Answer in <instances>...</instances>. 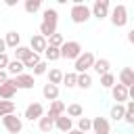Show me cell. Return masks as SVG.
I'll return each instance as SVG.
<instances>
[{
    "mask_svg": "<svg viewBox=\"0 0 134 134\" xmlns=\"http://www.w3.org/2000/svg\"><path fill=\"white\" fill-rule=\"evenodd\" d=\"M126 124L134 126V100H128L126 103V117H124Z\"/></svg>",
    "mask_w": 134,
    "mask_h": 134,
    "instance_id": "d6a6232c",
    "label": "cell"
},
{
    "mask_svg": "<svg viewBox=\"0 0 134 134\" xmlns=\"http://www.w3.org/2000/svg\"><path fill=\"white\" fill-rule=\"evenodd\" d=\"M67 134H84V132H80V130H71V132H67Z\"/></svg>",
    "mask_w": 134,
    "mask_h": 134,
    "instance_id": "b9f144b4",
    "label": "cell"
},
{
    "mask_svg": "<svg viewBox=\"0 0 134 134\" xmlns=\"http://www.w3.org/2000/svg\"><path fill=\"white\" fill-rule=\"evenodd\" d=\"M90 86H92V75L90 73H77V88L88 90Z\"/></svg>",
    "mask_w": 134,
    "mask_h": 134,
    "instance_id": "484cf974",
    "label": "cell"
},
{
    "mask_svg": "<svg viewBox=\"0 0 134 134\" xmlns=\"http://www.w3.org/2000/svg\"><path fill=\"white\" fill-rule=\"evenodd\" d=\"M67 115L69 117H84V109H82V105H77V103H71V105H67Z\"/></svg>",
    "mask_w": 134,
    "mask_h": 134,
    "instance_id": "4316f807",
    "label": "cell"
},
{
    "mask_svg": "<svg viewBox=\"0 0 134 134\" xmlns=\"http://www.w3.org/2000/svg\"><path fill=\"white\" fill-rule=\"evenodd\" d=\"M77 130L84 132V134H86L88 130H92V119H90V117H80V119H77Z\"/></svg>",
    "mask_w": 134,
    "mask_h": 134,
    "instance_id": "e575fe53",
    "label": "cell"
},
{
    "mask_svg": "<svg viewBox=\"0 0 134 134\" xmlns=\"http://www.w3.org/2000/svg\"><path fill=\"white\" fill-rule=\"evenodd\" d=\"M126 38H128V42H130V44L134 46V27H132V29H130V31L126 34Z\"/></svg>",
    "mask_w": 134,
    "mask_h": 134,
    "instance_id": "ab89813d",
    "label": "cell"
},
{
    "mask_svg": "<svg viewBox=\"0 0 134 134\" xmlns=\"http://www.w3.org/2000/svg\"><path fill=\"white\" fill-rule=\"evenodd\" d=\"M8 63H10L8 54H6V52H4V54H0V69H6V67H8Z\"/></svg>",
    "mask_w": 134,
    "mask_h": 134,
    "instance_id": "8d00e7d4",
    "label": "cell"
},
{
    "mask_svg": "<svg viewBox=\"0 0 134 134\" xmlns=\"http://www.w3.org/2000/svg\"><path fill=\"white\" fill-rule=\"evenodd\" d=\"M46 113H44V107H42V103H29L27 107H25V113H23V117L25 119H29V121H40L42 117H44Z\"/></svg>",
    "mask_w": 134,
    "mask_h": 134,
    "instance_id": "ba28073f",
    "label": "cell"
},
{
    "mask_svg": "<svg viewBox=\"0 0 134 134\" xmlns=\"http://www.w3.org/2000/svg\"><path fill=\"white\" fill-rule=\"evenodd\" d=\"M63 84H65L67 88H75V86H77V73H75V71L65 73V75H63Z\"/></svg>",
    "mask_w": 134,
    "mask_h": 134,
    "instance_id": "1f68e13d",
    "label": "cell"
},
{
    "mask_svg": "<svg viewBox=\"0 0 134 134\" xmlns=\"http://www.w3.org/2000/svg\"><path fill=\"white\" fill-rule=\"evenodd\" d=\"M42 96L46 98V100H59V86H54V84H44V88H42Z\"/></svg>",
    "mask_w": 134,
    "mask_h": 134,
    "instance_id": "ac0fdd59",
    "label": "cell"
},
{
    "mask_svg": "<svg viewBox=\"0 0 134 134\" xmlns=\"http://www.w3.org/2000/svg\"><path fill=\"white\" fill-rule=\"evenodd\" d=\"M6 71H8V75L19 77V75H23V73H25V65H23V61L10 59V63H8V67H6Z\"/></svg>",
    "mask_w": 134,
    "mask_h": 134,
    "instance_id": "2e32d148",
    "label": "cell"
},
{
    "mask_svg": "<svg viewBox=\"0 0 134 134\" xmlns=\"http://www.w3.org/2000/svg\"><path fill=\"white\" fill-rule=\"evenodd\" d=\"M4 40H6V46H8V48L21 46V44H19V42H21V34H17V31H8V34L4 36Z\"/></svg>",
    "mask_w": 134,
    "mask_h": 134,
    "instance_id": "603a6c76",
    "label": "cell"
},
{
    "mask_svg": "<svg viewBox=\"0 0 134 134\" xmlns=\"http://www.w3.org/2000/svg\"><path fill=\"white\" fill-rule=\"evenodd\" d=\"M132 21H134V17H132Z\"/></svg>",
    "mask_w": 134,
    "mask_h": 134,
    "instance_id": "ee69618b",
    "label": "cell"
},
{
    "mask_svg": "<svg viewBox=\"0 0 134 134\" xmlns=\"http://www.w3.org/2000/svg\"><path fill=\"white\" fill-rule=\"evenodd\" d=\"M15 84H17V88H21V90H31L34 84H36V77H34V73H23V75L15 77Z\"/></svg>",
    "mask_w": 134,
    "mask_h": 134,
    "instance_id": "5bb4252c",
    "label": "cell"
},
{
    "mask_svg": "<svg viewBox=\"0 0 134 134\" xmlns=\"http://www.w3.org/2000/svg\"><path fill=\"white\" fill-rule=\"evenodd\" d=\"M31 52H34V50H31L29 46H17V48H15V59H17V61H25Z\"/></svg>",
    "mask_w": 134,
    "mask_h": 134,
    "instance_id": "83f0119b",
    "label": "cell"
},
{
    "mask_svg": "<svg viewBox=\"0 0 134 134\" xmlns=\"http://www.w3.org/2000/svg\"><path fill=\"white\" fill-rule=\"evenodd\" d=\"M65 113H67V105H65L63 100H52L50 107H48V111H46V115L52 117V119H57V117H61V115H65Z\"/></svg>",
    "mask_w": 134,
    "mask_h": 134,
    "instance_id": "4fadbf2b",
    "label": "cell"
},
{
    "mask_svg": "<svg viewBox=\"0 0 134 134\" xmlns=\"http://www.w3.org/2000/svg\"><path fill=\"white\" fill-rule=\"evenodd\" d=\"M23 8H25V13H29V15H36V13L42 8V0H25Z\"/></svg>",
    "mask_w": 134,
    "mask_h": 134,
    "instance_id": "d4e9b609",
    "label": "cell"
},
{
    "mask_svg": "<svg viewBox=\"0 0 134 134\" xmlns=\"http://www.w3.org/2000/svg\"><path fill=\"white\" fill-rule=\"evenodd\" d=\"M57 23H59V13L57 8H44L42 10V23H40V36H44L46 40L57 34Z\"/></svg>",
    "mask_w": 134,
    "mask_h": 134,
    "instance_id": "6da1fadb",
    "label": "cell"
},
{
    "mask_svg": "<svg viewBox=\"0 0 134 134\" xmlns=\"http://www.w3.org/2000/svg\"><path fill=\"white\" fill-rule=\"evenodd\" d=\"M109 19H111L113 27H126V23H128V19H130L126 4H115V6L111 8V13H109Z\"/></svg>",
    "mask_w": 134,
    "mask_h": 134,
    "instance_id": "3957f363",
    "label": "cell"
},
{
    "mask_svg": "<svg viewBox=\"0 0 134 134\" xmlns=\"http://www.w3.org/2000/svg\"><path fill=\"white\" fill-rule=\"evenodd\" d=\"M46 46H48V40H46L44 36H40V34H34V36H31V40H29V48H31L34 52L44 54Z\"/></svg>",
    "mask_w": 134,
    "mask_h": 134,
    "instance_id": "8fae6325",
    "label": "cell"
},
{
    "mask_svg": "<svg viewBox=\"0 0 134 134\" xmlns=\"http://www.w3.org/2000/svg\"><path fill=\"white\" fill-rule=\"evenodd\" d=\"M65 42H67V40H65V38H63V34H59V31H57V34H52V36L48 38V44H50V46H54V48H61Z\"/></svg>",
    "mask_w": 134,
    "mask_h": 134,
    "instance_id": "836d02e7",
    "label": "cell"
},
{
    "mask_svg": "<svg viewBox=\"0 0 134 134\" xmlns=\"http://www.w3.org/2000/svg\"><path fill=\"white\" fill-rule=\"evenodd\" d=\"M69 17H71V21H73V23L82 25V23H86V21H88V19L92 17V10H90V6H88V4H84V2L75 0V2L71 4Z\"/></svg>",
    "mask_w": 134,
    "mask_h": 134,
    "instance_id": "7a4b0ae2",
    "label": "cell"
},
{
    "mask_svg": "<svg viewBox=\"0 0 134 134\" xmlns=\"http://www.w3.org/2000/svg\"><path fill=\"white\" fill-rule=\"evenodd\" d=\"M6 82H8V71L6 69H0V86L6 84Z\"/></svg>",
    "mask_w": 134,
    "mask_h": 134,
    "instance_id": "74e56055",
    "label": "cell"
},
{
    "mask_svg": "<svg viewBox=\"0 0 134 134\" xmlns=\"http://www.w3.org/2000/svg\"><path fill=\"white\" fill-rule=\"evenodd\" d=\"M119 84H124L126 88H132L134 86V69L132 67H124L119 71Z\"/></svg>",
    "mask_w": 134,
    "mask_h": 134,
    "instance_id": "e0dca14e",
    "label": "cell"
},
{
    "mask_svg": "<svg viewBox=\"0 0 134 134\" xmlns=\"http://www.w3.org/2000/svg\"><path fill=\"white\" fill-rule=\"evenodd\" d=\"M115 134H121V132H115Z\"/></svg>",
    "mask_w": 134,
    "mask_h": 134,
    "instance_id": "7bdbcfd3",
    "label": "cell"
},
{
    "mask_svg": "<svg viewBox=\"0 0 134 134\" xmlns=\"http://www.w3.org/2000/svg\"><path fill=\"white\" fill-rule=\"evenodd\" d=\"M92 132L94 134H111V124L107 117H94L92 119Z\"/></svg>",
    "mask_w": 134,
    "mask_h": 134,
    "instance_id": "30bf717a",
    "label": "cell"
},
{
    "mask_svg": "<svg viewBox=\"0 0 134 134\" xmlns=\"http://www.w3.org/2000/svg\"><path fill=\"white\" fill-rule=\"evenodd\" d=\"M115 84H117V80H115V75H113L111 71L105 73V75H100V86H103V88H109V90H111Z\"/></svg>",
    "mask_w": 134,
    "mask_h": 134,
    "instance_id": "f546056e",
    "label": "cell"
},
{
    "mask_svg": "<svg viewBox=\"0 0 134 134\" xmlns=\"http://www.w3.org/2000/svg\"><path fill=\"white\" fill-rule=\"evenodd\" d=\"M61 59V48H54V46H46V50H44V61L46 63H50V61H59Z\"/></svg>",
    "mask_w": 134,
    "mask_h": 134,
    "instance_id": "44dd1931",
    "label": "cell"
},
{
    "mask_svg": "<svg viewBox=\"0 0 134 134\" xmlns=\"http://www.w3.org/2000/svg\"><path fill=\"white\" fill-rule=\"evenodd\" d=\"M92 69H94L98 75H105V73H109V69H111V63H109V59H96Z\"/></svg>",
    "mask_w": 134,
    "mask_h": 134,
    "instance_id": "ffe728a7",
    "label": "cell"
},
{
    "mask_svg": "<svg viewBox=\"0 0 134 134\" xmlns=\"http://www.w3.org/2000/svg\"><path fill=\"white\" fill-rule=\"evenodd\" d=\"M54 128H57V130H61L63 134H67V132H71V130H73V121H71V117L65 113V115H61V117H57V119H54Z\"/></svg>",
    "mask_w": 134,
    "mask_h": 134,
    "instance_id": "9a60e30c",
    "label": "cell"
},
{
    "mask_svg": "<svg viewBox=\"0 0 134 134\" xmlns=\"http://www.w3.org/2000/svg\"><path fill=\"white\" fill-rule=\"evenodd\" d=\"M38 128H40L42 132H50V130L54 128V119H52V117H48V115H44V117L38 121Z\"/></svg>",
    "mask_w": 134,
    "mask_h": 134,
    "instance_id": "4dcf8cb0",
    "label": "cell"
},
{
    "mask_svg": "<svg viewBox=\"0 0 134 134\" xmlns=\"http://www.w3.org/2000/svg\"><path fill=\"white\" fill-rule=\"evenodd\" d=\"M111 96H113V100H115V103H121V105H126V100L130 98L128 88H126L124 84H115V86L111 88Z\"/></svg>",
    "mask_w": 134,
    "mask_h": 134,
    "instance_id": "7c38bea8",
    "label": "cell"
},
{
    "mask_svg": "<svg viewBox=\"0 0 134 134\" xmlns=\"http://www.w3.org/2000/svg\"><path fill=\"white\" fill-rule=\"evenodd\" d=\"M46 75H48V82H50V84H54V86H59V84L63 82V75H65V73H63L61 69H57V67H52V69H48V73H46Z\"/></svg>",
    "mask_w": 134,
    "mask_h": 134,
    "instance_id": "7402d4cb",
    "label": "cell"
},
{
    "mask_svg": "<svg viewBox=\"0 0 134 134\" xmlns=\"http://www.w3.org/2000/svg\"><path fill=\"white\" fill-rule=\"evenodd\" d=\"M82 54V44L75 42V40H69L61 46V59H69V61H75L77 57Z\"/></svg>",
    "mask_w": 134,
    "mask_h": 134,
    "instance_id": "5b68a950",
    "label": "cell"
},
{
    "mask_svg": "<svg viewBox=\"0 0 134 134\" xmlns=\"http://www.w3.org/2000/svg\"><path fill=\"white\" fill-rule=\"evenodd\" d=\"M128 94H130V98L134 100V86H132V88H128Z\"/></svg>",
    "mask_w": 134,
    "mask_h": 134,
    "instance_id": "60d3db41",
    "label": "cell"
},
{
    "mask_svg": "<svg viewBox=\"0 0 134 134\" xmlns=\"http://www.w3.org/2000/svg\"><path fill=\"white\" fill-rule=\"evenodd\" d=\"M109 117H111L113 121H121V119L126 117V105L115 103V105L111 107V111H109Z\"/></svg>",
    "mask_w": 134,
    "mask_h": 134,
    "instance_id": "d6986e66",
    "label": "cell"
},
{
    "mask_svg": "<svg viewBox=\"0 0 134 134\" xmlns=\"http://www.w3.org/2000/svg\"><path fill=\"white\" fill-rule=\"evenodd\" d=\"M17 84H15V77H8V82L6 84H2L0 86V98L2 100H13V96L17 94Z\"/></svg>",
    "mask_w": 134,
    "mask_h": 134,
    "instance_id": "9c48e42d",
    "label": "cell"
},
{
    "mask_svg": "<svg viewBox=\"0 0 134 134\" xmlns=\"http://www.w3.org/2000/svg\"><path fill=\"white\" fill-rule=\"evenodd\" d=\"M90 10H92V17H96V19L100 21V19L109 17V13H111V2H109V0H94V4L90 6Z\"/></svg>",
    "mask_w": 134,
    "mask_h": 134,
    "instance_id": "52a82bcc",
    "label": "cell"
},
{
    "mask_svg": "<svg viewBox=\"0 0 134 134\" xmlns=\"http://www.w3.org/2000/svg\"><path fill=\"white\" fill-rule=\"evenodd\" d=\"M31 71H34V77H36V75H44V73H48V63L42 61V63H38Z\"/></svg>",
    "mask_w": 134,
    "mask_h": 134,
    "instance_id": "d590c367",
    "label": "cell"
},
{
    "mask_svg": "<svg viewBox=\"0 0 134 134\" xmlns=\"http://www.w3.org/2000/svg\"><path fill=\"white\" fill-rule=\"evenodd\" d=\"M15 109H17V105L13 100H0V117H6L10 113H15Z\"/></svg>",
    "mask_w": 134,
    "mask_h": 134,
    "instance_id": "cb8c5ba5",
    "label": "cell"
},
{
    "mask_svg": "<svg viewBox=\"0 0 134 134\" xmlns=\"http://www.w3.org/2000/svg\"><path fill=\"white\" fill-rule=\"evenodd\" d=\"M38 63H42V57H40L38 52H31V54H29V57H27V59L23 61V65H25V69H34V67H36Z\"/></svg>",
    "mask_w": 134,
    "mask_h": 134,
    "instance_id": "f1b7e54d",
    "label": "cell"
},
{
    "mask_svg": "<svg viewBox=\"0 0 134 134\" xmlns=\"http://www.w3.org/2000/svg\"><path fill=\"white\" fill-rule=\"evenodd\" d=\"M6 48H8V46H6V40H4V38H0V54H4V52H6Z\"/></svg>",
    "mask_w": 134,
    "mask_h": 134,
    "instance_id": "f35d334b",
    "label": "cell"
},
{
    "mask_svg": "<svg viewBox=\"0 0 134 134\" xmlns=\"http://www.w3.org/2000/svg\"><path fill=\"white\" fill-rule=\"evenodd\" d=\"M2 126H4V130H6L8 134H19V132L23 130V119H21L17 113H10V115L2 117Z\"/></svg>",
    "mask_w": 134,
    "mask_h": 134,
    "instance_id": "8992f818",
    "label": "cell"
},
{
    "mask_svg": "<svg viewBox=\"0 0 134 134\" xmlns=\"http://www.w3.org/2000/svg\"><path fill=\"white\" fill-rule=\"evenodd\" d=\"M94 61H96V57H94L90 50L82 52V54L75 59V65H73L75 73H88V69H92V67H94Z\"/></svg>",
    "mask_w": 134,
    "mask_h": 134,
    "instance_id": "277c9868",
    "label": "cell"
}]
</instances>
